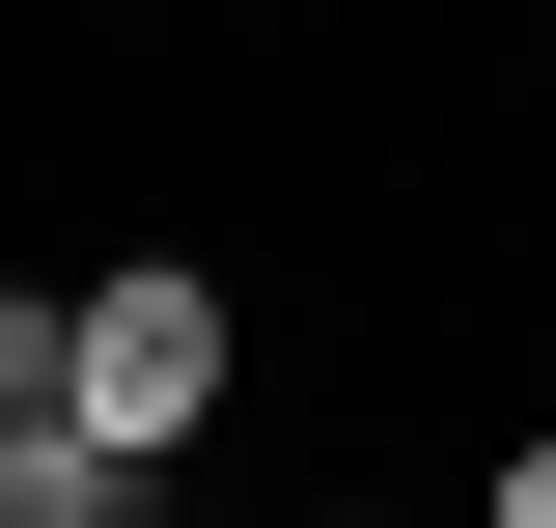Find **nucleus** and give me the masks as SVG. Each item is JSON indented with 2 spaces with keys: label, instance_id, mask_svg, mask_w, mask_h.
<instances>
[{
  "label": "nucleus",
  "instance_id": "nucleus-1",
  "mask_svg": "<svg viewBox=\"0 0 556 528\" xmlns=\"http://www.w3.org/2000/svg\"><path fill=\"white\" fill-rule=\"evenodd\" d=\"M56 417H84L112 473H167V445L223 417V278H84V362H56Z\"/></svg>",
  "mask_w": 556,
  "mask_h": 528
},
{
  "label": "nucleus",
  "instance_id": "nucleus-4",
  "mask_svg": "<svg viewBox=\"0 0 556 528\" xmlns=\"http://www.w3.org/2000/svg\"><path fill=\"white\" fill-rule=\"evenodd\" d=\"M473 528H556V445H501V501H473Z\"/></svg>",
  "mask_w": 556,
  "mask_h": 528
},
{
  "label": "nucleus",
  "instance_id": "nucleus-2",
  "mask_svg": "<svg viewBox=\"0 0 556 528\" xmlns=\"http://www.w3.org/2000/svg\"><path fill=\"white\" fill-rule=\"evenodd\" d=\"M112 501H139V473L84 445V417H0V528H112Z\"/></svg>",
  "mask_w": 556,
  "mask_h": 528
},
{
  "label": "nucleus",
  "instance_id": "nucleus-3",
  "mask_svg": "<svg viewBox=\"0 0 556 528\" xmlns=\"http://www.w3.org/2000/svg\"><path fill=\"white\" fill-rule=\"evenodd\" d=\"M56 362H84V278H0V417H56Z\"/></svg>",
  "mask_w": 556,
  "mask_h": 528
}]
</instances>
